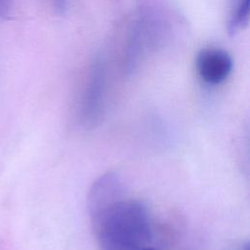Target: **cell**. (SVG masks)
Wrapping results in <instances>:
<instances>
[{"label": "cell", "mask_w": 250, "mask_h": 250, "mask_svg": "<svg viewBox=\"0 0 250 250\" xmlns=\"http://www.w3.org/2000/svg\"><path fill=\"white\" fill-rule=\"evenodd\" d=\"M88 210L99 250H157L149 209L127 194L116 174H104L93 184Z\"/></svg>", "instance_id": "6da1fadb"}, {"label": "cell", "mask_w": 250, "mask_h": 250, "mask_svg": "<svg viewBox=\"0 0 250 250\" xmlns=\"http://www.w3.org/2000/svg\"><path fill=\"white\" fill-rule=\"evenodd\" d=\"M105 91L104 62L98 58L92 64L87 83L81 98V121L86 126H92L103 110Z\"/></svg>", "instance_id": "7a4b0ae2"}, {"label": "cell", "mask_w": 250, "mask_h": 250, "mask_svg": "<svg viewBox=\"0 0 250 250\" xmlns=\"http://www.w3.org/2000/svg\"><path fill=\"white\" fill-rule=\"evenodd\" d=\"M195 67L199 78L204 83L216 86L229 76L232 70V60L225 50L208 47L198 52Z\"/></svg>", "instance_id": "3957f363"}, {"label": "cell", "mask_w": 250, "mask_h": 250, "mask_svg": "<svg viewBox=\"0 0 250 250\" xmlns=\"http://www.w3.org/2000/svg\"><path fill=\"white\" fill-rule=\"evenodd\" d=\"M143 20H139L137 25L132 29V34L129 44V58L133 59L130 63L133 62L137 58L142 56V54L150 48V45L155 41V36L158 34L156 31L155 21L153 18H147L146 15Z\"/></svg>", "instance_id": "277c9868"}, {"label": "cell", "mask_w": 250, "mask_h": 250, "mask_svg": "<svg viewBox=\"0 0 250 250\" xmlns=\"http://www.w3.org/2000/svg\"><path fill=\"white\" fill-rule=\"evenodd\" d=\"M249 23V0H229L227 30L230 36L237 34Z\"/></svg>", "instance_id": "5b68a950"}, {"label": "cell", "mask_w": 250, "mask_h": 250, "mask_svg": "<svg viewBox=\"0 0 250 250\" xmlns=\"http://www.w3.org/2000/svg\"><path fill=\"white\" fill-rule=\"evenodd\" d=\"M11 10V0H0V18L9 15Z\"/></svg>", "instance_id": "8992f818"}, {"label": "cell", "mask_w": 250, "mask_h": 250, "mask_svg": "<svg viewBox=\"0 0 250 250\" xmlns=\"http://www.w3.org/2000/svg\"><path fill=\"white\" fill-rule=\"evenodd\" d=\"M55 9L59 13H63L66 8V0H52Z\"/></svg>", "instance_id": "52a82bcc"}]
</instances>
